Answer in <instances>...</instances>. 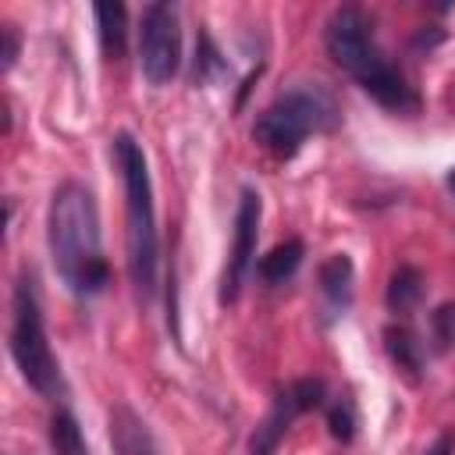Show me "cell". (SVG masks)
<instances>
[{"label": "cell", "instance_id": "obj_1", "mask_svg": "<svg viewBox=\"0 0 455 455\" xmlns=\"http://www.w3.org/2000/svg\"><path fill=\"white\" fill-rule=\"evenodd\" d=\"M46 238H50V256H53L60 281L82 299L100 295L103 284L110 281V267H107L103 242H100L96 199L85 185L64 181L53 192L50 217H46Z\"/></svg>", "mask_w": 455, "mask_h": 455}, {"label": "cell", "instance_id": "obj_2", "mask_svg": "<svg viewBox=\"0 0 455 455\" xmlns=\"http://www.w3.org/2000/svg\"><path fill=\"white\" fill-rule=\"evenodd\" d=\"M370 18L359 7H338L323 25V46L327 57L359 82L363 92H370L384 110L391 114H416L419 100L405 75L380 53L370 32Z\"/></svg>", "mask_w": 455, "mask_h": 455}, {"label": "cell", "instance_id": "obj_3", "mask_svg": "<svg viewBox=\"0 0 455 455\" xmlns=\"http://www.w3.org/2000/svg\"><path fill=\"white\" fill-rule=\"evenodd\" d=\"M114 160L121 167L124 181V206H128V270L132 284L142 299H153L156 291V259H160V238H156V210H153V185L146 171L142 146L121 132L114 139Z\"/></svg>", "mask_w": 455, "mask_h": 455}, {"label": "cell", "instance_id": "obj_4", "mask_svg": "<svg viewBox=\"0 0 455 455\" xmlns=\"http://www.w3.org/2000/svg\"><path fill=\"white\" fill-rule=\"evenodd\" d=\"M334 124H338V107H334V100H331L323 89H316V85H295V89L281 92V96L256 117L252 139H256L267 153L288 160V156H295V153L302 149V142H306L313 132H327V128H334Z\"/></svg>", "mask_w": 455, "mask_h": 455}, {"label": "cell", "instance_id": "obj_5", "mask_svg": "<svg viewBox=\"0 0 455 455\" xmlns=\"http://www.w3.org/2000/svg\"><path fill=\"white\" fill-rule=\"evenodd\" d=\"M11 355L21 370V377L28 380V387H36L43 398L57 402L64 395V380H60V366L50 352L46 341V327H43V309H39V295L32 277L25 274L14 284V302H11Z\"/></svg>", "mask_w": 455, "mask_h": 455}, {"label": "cell", "instance_id": "obj_6", "mask_svg": "<svg viewBox=\"0 0 455 455\" xmlns=\"http://www.w3.org/2000/svg\"><path fill=\"white\" fill-rule=\"evenodd\" d=\"M139 64L149 85H167L181 68V25L171 4H149L139 28Z\"/></svg>", "mask_w": 455, "mask_h": 455}, {"label": "cell", "instance_id": "obj_7", "mask_svg": "<svg viewBox=\"0 0 455 455\" xmlns=\"http://www.w3.org/2000/svg\"><path fill=\"white\" fill-rule=\"evenodd\" d=\"M323 398H327L323 380H313V377L291 380V384L274 398L267 419L256 427V434H252V441H249V455H274L277 444H281V437L288 434V427H291L302 412L320 409Z\"/></svg>", "mask_w": 455, "mask_h": 455}, {"label": "cell", "instance_id": "obj_8", "mask_svg": "<svg viewBox=\"0 0 455 455\" xmlns=\"http://www.w3.org/2000/svg\"><path fill=\"white\" fill-rule=\"evenodd\" d=\"M259 192L256 188H242V199H238V213H235V238H231V252H228V267H224V277H220V302H235L238 291H242V281L252 267V256H256V238H259Z\"/></svg>", "mask_w": 455, "mask_h": 455}, {"label": "cell", "instance_id": "obj_9", "mask_svg": "<svg viewBox=\"0 0 455 455\" xmlns=\"http://www.w3.org/2000/svg\"><path fill=\"white\" fill-rule=\"evenodd\" d=\"M110 444H114V455H156L146 419L128 405L110 409Z\"/></svg>", "mask_w": 455, "mask_h": 455}, {"label": "cell", "instance_id": "obj_10", "mask_svg": "<svg viewBox=\"0 0 455 455\" xmlns=\"http://www.w3.org/2000/svg\"><path fill=\"white\" fill-rule=\"evenodd\" d=\"M302 256H306L302 238H284V242H277V245L259 259V277H263L267 284H284V281L299 270Z\"/></svg>", "mask_w": 455, "mask_h": 455}, {"label": "cell", "instance_id": "obj_11", "mask_svg": "<svg viewBox=\"0 0 455 455\" xmlns=\"http://www.w3.org/2000/svg\"><path fill=\"white\" fill-rule=\"evenodd\" d=\"M96 25H100L103 53L110 60H121L124 43H128V11H124V4H100L96 7Z\"/></svg>", "mask_w": 455, "mask_h": 455}, {"label": "cell", "instance_id": "obj_12", "mask_svg": "<svg viewBox=\"0 0 455 455\" xmlns=\"http://www.w3.org/2000/svg\"><path fill=\"white\" fill-rule=\"evenodd\" d=\"M320 291L334 302V306H348L352 299V259L345 252H334L320 263Z\"/></svg>", "mask_w": 455, "mask_h": 455}, {"label": "cell", "instance_id": "obj_13", "mask_svg": "<svg viewBox=\"0 0 455 455\" xmlns=\"http://www.w3.org/2000/svg\"><path fill=\"white\" fill-rule=\"evenodd\" d=\"M419 299H423V274L412 263H402L387 281V309L391 313H409Z\"/></svg>", "mask_w": 455, "mask_h": 455}, {"label": "cell", "instance_id": "obj_14", "mask_svg": "<svg viewBox=\"0 0 455 455\" xmlns=\"http://www.w3.org/2000/svg\"><path fill=\"white\" fill-rule=\"evenodd\" d=\"M50 448H53V455H89L82 427L68 409H57L50 416Z\"/></svg>", "mask_w": 455, "mask_h": 455}, {"label": "cell", "instance_id": "obj_15", "mask_svg": "<svg viewBox=\"0 0 455 455\" xmlns=\"http://www.w3.org/2000/svg\"><path fill=\"white\" fill-rule=\"evenodd\" d=\"M384 341H387V352L398 363V370H405L409 377H416L419 373V363H423V352H419L416 334L409 327H387L384 331Z\"/></svg>", "mask_w": 455, "mask_h": 455}, {"label": "cell", "instance_id": "obj_16", "mask_svg": "<svg viewBox=\"0 0 455 455\" xmlns=\"http://www.w3.org/2000/svg\"><path fill=\"white\" fill-rule=\"evenodd\" d=\"M327 427H331V434H334L338 441H345V444L355 437V412H352V405H348L345 398L327 409Z\"/></svg>", "mask_w": 455, "mask_h": 455}, {"label": "cell", "instance_id": "obj_17", "mask_svg": "<svg viewBox=\"0 0 455 455\" xmlns=\"http://www.w3.org/2000/svg\"><path fill=\"white\" fill-rule=\"evenodd\" d=\"M430 327H434V341H437V348H448V345L455 341V302L437 306L434 316H430Z\"/></svg>", "mask_w": 455, "mask_h": 455}, {"label": "cell", "instance_id": "obj_18", "mask_svg": "<svg viewBox=\"0 0 455 455\" xmlns=\"http://www.w3.org/2000/svg\"><path fill=\"white\" fill-rule=\"evenodd\" d=\"M224 60L217 53V46L210 43V36H199V46H196V82H206L210 71H220Z\"/></svg>", "mask_w": 455, "mask_h": 455}, {"label": "cell", "instance_id": "obj_19", "mask_svg": "<svg viewBox=\"0 0 455 455\" xmlns=\"http://www.w3.org/2000/svg\"><path fill=\"white\" fill-rule=\"evenodd\" d=\"M14 57H18V28L4 25V68H11Z\"/></svg>", "mask_w": 455, "mask_h": 455}, {"label": "cell", "instance_id": "obj_20", "mask_svg": "<svg viewBox=\"0 0 455 455\" xmlns=\"http://www.w3.org/2000/svg\"><path fill=\"white\" fill-rule=\"evenodd\" d=\"M423 455H455V437H451V434H441Z\"/></svg>", "mask_w": 455, "mask_h": 455}, {"label": "cell", "instance_id": "obj_21", "mask_svg": "<svg viewBox=\"0 0 455 455\" xmlns=\"http://www.w3.org/2000/svg\"><path fill=\"white\" fill-rule=\"evenodd\" d=\"M444 185H448V192H451V199H455V167L448 171V178H444Z\"/></svg>", "mask_w": 455, "mask_h": 455}]
</instances>
